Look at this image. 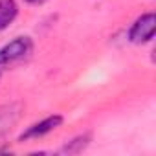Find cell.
Instances as JSON below:
<instances>
[{
  "instance_id": "cell-5",
  "label": "cell",
  "mask_w": 156,
  "mask_h": 156,
  "mask_svg": "<svg viewBox=\"0 0 156 156\" xmlns=\"http://www.w3.org/2000/svg\"><path fill=\"white\" fill-rule=\"evenodd\" d=\"M92 141V136L90 134H81V136H77L73 138L72 141H68L59 152H66V154H73V152H81L88 147V143Z\"/></svg>"
},
{
  "instance_id": "cell-2",
  "label": "cell",
  "mask_w": 156,
  "mask_h": 156,
  "mask_svg": "<svg viewBox=\"0 0 156 156\" xmlns=\"http://www.w3.org/2000/svg\"><path fill=\"white\" fill-rule=\"evenodd\" d=\"M154 30H156V17H154V13H151V11L143 13L130 26V30H129V41L132 44L151 42L152 37H154Z\"/></svg>"
},
{
  "instance_id": "cell-7",
  "label": "cell",
  "mask_w": 156,
  "mask_h": 156,
  "mask_svg": "<svg viewBox=\"0 0 156 156\" xmlns=\"http://www.w3.org/2000/svg\"><path fill=\"white\" fill-rule=\"evenodd\" d=\"M28 4H31V6H41V4H44L46 0H26Z\"/></svg>"
},
{
  "instance_id": "cell-3",
  "label": "cell",
  "mask_w": 156,
  "mask_h": 156,
  "mask_svg": "<svg viewBox=\"0 0 156 156\" xmlns=\"http://www.w3.org/2000/svg\"><path fill=\"white\" fill-rule=\"evenodd\" d=\"M62 121H64V118H62L61 114L48 116V118H44V119H41V121H37V123L30 125V127L20 134V138H19V140H20V141H28V140L42 138V136H46V134L53 132L55 129H59V127L62 125Z\"/></svg>"
},
{
  "instance_id": "cell-6",
  "label": "cell",
  "mask_w": 156,
  "mask_h": 156,
  "mask_svg": "<svg viewBox=\"0 0 156 156\" xmlns=\"http://www.w3.org/2000/svg\"><path fill=\"white\" fill-rule=\"evenodd\" d=\"M19 112L13 107H6V108H0V134H4L8 129H11V125L17 121Z\"/></svg>"
},
{
  "instance_id": "cell-8",
  "label": "cell",
  "mask_w": 156,
  "mask_h": 156,
  "mask_svg": "<svg viewBox=\"0 0 156 156\" xmlns=\"http://www.w3.org/2000/svg\"><path fill=\"white\" fill-rule=\"evenodd\" d=\"M0 152H9V149L8 147H0Z\"/></svg>"
},
{
  "instance_id": "cell-4",
  "label": "cell",
  "mask_w": 156,
  "mask_h": 156,
  "mask_svg": "<svg viewBox=\"0 0 156 156\" xmlns=\"http://www.w3.org/2000/svg\"><path fill=\"white\" fill-rule=\"evenodd\" d=\"M19 15V4L15 0H0V31L13 24Z\"/></svg>"
},
{
  "instance_id": "cell-1",
  "label": "cell",
  "mask_w": 156,
  "mask_h": 156,
  "mask_svg": "<svg viewBox=\"0 0 156 156\" xmlns=\"http://www.w3.org/2000/svg\"><path fill=\"white\" fill-rule=\"evenodd\" d=\"M31 51H33L31 37H28V35L15 37L13 41H9L8 44L0 48V68L22 62L24 59H28L31 55Z\"/></svg>"
}]
</instances>
